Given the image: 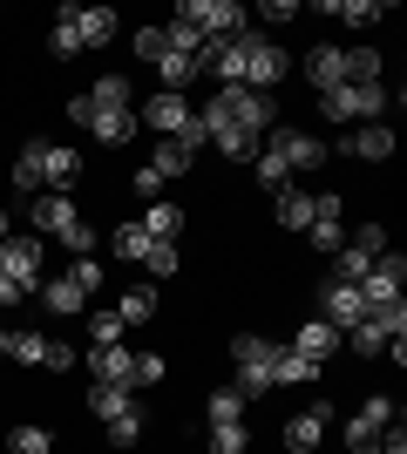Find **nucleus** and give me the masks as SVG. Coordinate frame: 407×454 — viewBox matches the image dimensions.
Returning a JSON list of instances; mask_svg holds the SVG:
<instances>
[{
  "mask_svg": "<svg viewBox=\"0 0 407 454\" xmlns=\"http://www.w3.org/2000/svg\"><path fill=\"white\" fill-rule=\"evenodd\" d=\"M197 129H204V143H211V129H252V136H265V129H278V102L258 95V89H217L211 102L197 109Z\"/></svg>",
  "mask_w": 407,
  "mask_h": 454,
  "instance_id": "nucleus-1",
  "label": "nucleus"
},
{
  "mask_svg": "<svg viewBox=\"0 0 407 454\" xmlns=\"http://www.w3.org/2000/svg\"><path fill=\"white\" fill-rule=\"evenodd\" d=\"M286 82V48L278 41H265L252 27V35H238V89H258V95H271Z\"/></svg>",
  "mask_w": 407,
  "mask_h": 454,
  "instance_id": "nucleus-2",
  "label": "nucleus"
},
{
  "mask_svg": "<svg viewBox=\"0 0 407 454\" xmlns=\"http://www.w3.org/2000/svg\"><path fill=\"white\" fill-rule=\"evenodd\" d=\"M380 109H387V82H347V89L319 95L326 122H380Z\"/></svg>",
  "mask_w": 407,
  "mask_h": 454,
  "instance_id": "nucleus-3",
  "label": "nucleus"
},
{
  "mask_svg": "<svg viewBox=\"0 0 407 454\" xmlns=\"http://www.w3.org/2000/svg\"><path fill=\"white\" fill-rule=\"evenodd\" d=\"M271 360H278V346L258 340V333H238L231 340V366H238V394L245 400L271 394Z\"/></svg>",
  "mask_w": 407,
  "mask_h": 454,
  "instance_id": "nucleus-4",
  "label": "nucleus"
},
{
  "mask_svg": "<svg viewBox=\"0 0 407 454\" xmlns=\"http://www.w3.org/2000/svg\"><path fill=\"white\" fill-rule=\"evenodd\" d=\"M176 20H191L197 35H217V41L252 35V14H245L238 0H184V7H176Z\"/></svg>",
  "mask_w": 407,
  "mask_h": 454,
  "instance_id": "nucleus-5",
  "label": "nucleus"
},
{
  "mask_svg": "<svg viewBox=\"0 0 407 454\" xmlns=\"http://www.w3.org/2000/svg\"><path fill=\"white\" fill-rule=\"evenodd\" d=\"M143 122L150 129H163V143H184V150H204V129H197V109L184 102V95H156L150 109H143Z\"/></svg>",
  "mask_w": 407,
  "mask_h": 454,
  "instance_id": "nucleus-6",
  "label": "nucleus"
},
{
  "mask_svg": "<svg viewBox=\"0 0 407 454\" xmlns=\"http://www.w3.org/2000/svg\"><path fill=\"white\" fill-rule=\"evenodd\" d=\"M258 150H271L278 156V163H286V170H326V143H319V136L312 129H292V122H278V129H265V143H258Z\"/></svg>",
  "mask_w": 407,
  "mask_h": 454,
  "instance_id": "nucleus-7",
  "label": "nucleus"
},
{
  "mask_svg": "<svg viewBox=\"0 0 407 454\" xmlns=\"http://www.w3.org/2000/svg\"><path fill=\"white\" fill-rule=\"evenodd\" d=\"M394 427V400L387 394H373L360 400V414L347 420V454H380V434Z\"/></svg>",
  "mask_w": 407,
  "mask_h": 454,
  "instance_id": "nucleus-8",
  "label": "nucleus"
},
{
  "mask_svg": "<svg viewBox=\"0 0 407 454\" xmlns=\"http://www.w3.org/2000/svg\"><path fill=\"white\" fill-rule=\"evenodd\" d=\"M380 251H387V231H380V224H360V231L347 238V245L333 251V258H340V278H347V285H360V278L373 271V258H380Z\"/></svg>",
  "mask_w": 407,
  "mask_h": 454,
  "instance_id": "nucleus-9",
  "label": "nucleus"
},
{
  "mask_svg": "<svg viewBox=\"0 0 407 454\" xmlns=\"http://www.w3.org/2000/svg\"><path fill=\"white\" fill-rule=\"evenodd\" d=\"M319 319H326L333 333H353V325L367 319V299H360V285H347V278L319 285Z\"/></svg>",
  "mask_w": 407,
  "mask_h": 454,
  "instance_id": "nucleus-10",
  "label": "nucleus"
},
{
  "mask_svg": "<svg viewBox=\"0 0 407 454\" xmlns=\"http://www.w3.org/2000/svg\"><path fill=\"white\" fill-rule=\"evenodd\" d=\"M401 278H407V258H401V251H380L373 271L360 278V299H367V305H394V299H401Z\"/></svg>",
  "mask_w": 407,
  "mask_h": 454,
  "instance_id": "nucleus-11",
  "label": "nucleus"
},
{
  "mask_svg": "<svg viewBox=\"0 0 407 454\" xmlns=\"http://www.w3.org/2000/svg\"><path fill=\"white\" fill-rule=\"evenodd\" d=\"M0 271L35 292V278H41V238H0Z\"/></svg>",
  "mask_w": 407,
  "mask_h": 454,
  "instance_id": "nucleus-12",
  "label": "nucleus"
},
{
  "mask_svg": "<svg viewBox=\"0 0 407 454\" xmlns=\"http://www.w3.org/2000/svg\"><path fill=\"white\" fill-rule=\"evenodd\" d=\"M326 427H333V400H312L306 414H292V420H286V448H292V454H312Z\"/></svg>",
  "mask_w": 407,
  "mask_h": 454,
  "instance_id": "nucleus-13",
  "label": "nucleus"
},
{
  "mask_svg": "<svg viewBox=\"0 0 407 454\" xmlns=\"http://www.w3.org/2000/svg\"><path fill=\"white\" fill-rule=\"evenodd\" d=\"M89 373H96L102 387L136 394V353H129V346H96V353H89Z\"/></svg>",
  "mask_w": 407,
  "mask_h": 454,
  "instance_id": "nucleus-14",
  "label": "nucleus"
},
{
  "mask_svg": "<svg viewBox=\"0 0 407 454\" xmlns=\"http://www.w3.org/2000/svg\"><path fill=\"white\" fill-rule=\"evenodd\" d=\"M82 224V210L61 197V190H48V197H35V231H48V238H68V231Z\"/></svg>",
  "mask_w": 407,
  "mask_h": 454,
  "instance_id": "nucleus-15",
  "label": "nucleus"
},
{
  "mask_svg": "<svg viewBox=\"0 0 407 454\" xmlns=\"http://www.w3.org/2000/svg\"><path fill=\"white\" fill-rule=\"evenodd\" d=\"M292 353L319 366V360H333V353H340V333H333L326 319H306V325H299V333H292Z\"/></svg>",
  "mask_w": 407,
  "mask_h": 454,
  "instance_id": "nucleus-16",
  "label": "nucleus"
},
{
  "mask_svg": "<svg viewBox=\"0 0 407 454\" xmlns=\"http://www.w3.org/2000/svg\"><path fill=\"white\" fill-rule=\"evenodd\" d=\"M340 150H347V156H360V163H387V156H394V129H380V122H367V129L340 136Z\"/></svg>",
  "mask_w": 407,
  "mask_h": 454,
  "instance_id": "nucleus-17",
  "label": "nucleus"
},
{
  "mask_svg": "<svg viewBox=\"0 0 407 454\" xmlns=\"http://www.w3.org/2000/svg\"><path fill=\"white\" fill-rule=\"evenodd\" d=\"M306 75H312V89L326 95V89H347V55L340 48H312L306 55Z\"/></svg>",
  "mask_w": 407,
  "mask_h": 454,
  "instance_id": "nucleus-18",
  "label": "nucleus"
},
{
  "mask_svg": "<svg viewBox=\"0 0 407 454\" xmlns=\"http://www.w3.org/2000/svg\"><path fill=\"white\" fill-rule=\"evenodd\" d=\"M116 7H75V35H82V48H102V41H116Z\"/></svg>",
  "mask_w": 407,
  "mask_h": 454,
  "instance_id": "nucleus-19",
  "label": "nucleus"
},
{
  "mask_svg": "<svg viewBox=\"0 0 407 454\" xmlns=\"http://www.w3.org/2000/svg\"><path fill=\"white\" fill-rule=\"evenodd\" d=\"M75 176H82V156H75V150H61V143H41V184L68 190Z\"/></svg>",
  "mask_w": 407,
  "mask_h": 454,
  "instance_id": "nucleus-20",
  "label": "nucleus"
},
{
  "mask_svg": "<svg viewBox=\"0 0 407 454\" xmlns=\"http://www.w3.org/2000/svg\"><path fill=\"white\" fill-rule=\"evenodd\" d=\"M312 380H319V366L299 360L292 346H278V360H271V387H312Z\"/></svg>",
  "mask_w": 407,
  "mask_h": 454,
  "instance_id": "nucleus-21",
  "label": "nucleus"
},
{
  "mask_svg": "<svg viewBox=\"0 0 407 454\" xmlns=\"http://www.w3.org/2000/svg\"><path fill=\"white\" fill-rule=\"evenodd\" d=\"M156 75H163V95H184L197 75H204V68H197V55H176V48H170V55L156 61Z\"/></svg>",
  "mask_w": 407,
  "mask_h": 454,
  "instance_id": "nucleus-22",
  "label": "nucleus"
},
{
  "mask_svg": "<svg viewBox=\"0 0 407 454\" xmlns=\"http://www.w3.org/2000/svg\"><path fill=\"white\" fill-rule=\"evenodd\" d=\"M89 102H96L102 115H129V75H96Z\"/></svg>",
  "mask_w": 407,
  "mask_h": 454,
  "instance_id": "nucleus-23",
  "label": "nucleus"
},
{
  "mask_svg": "<svg viewBox=\"0 0 407 454\" xmlns=\"http://www.w3.org/2000/svg\"><path fill=\"white\" fill-rule=\"evenodd\" d=\"M41 305H48L55 319H75L82 305H89V292H75L68 278H48V285H41Z\"/></svg>",
  "mask_w": 407,
  "mask_h": 454,
  "instance_id": "nucleus-24",
  "label": "nucleus"
},
{
  "mask_svg": "<svg viewBox=\"0 0 407 454\" xmlns=\"http://www.w3.org/2000/svg\"><path fill=\"white\" fill-rule=\"evenodd\" d=\"M278 224L286 231H312V190H278Z\"/></svg>",
  "mask_w": 407,
  "mask_h": 454,
  "instance_id": "nucleus-25",
  "label": "nucleus"
},
{
  "mask_svg": "<svg viewBox=\"0 0 407 454\" xmlns=\"http://www.w3.org/2000/svg\"><path fill=\"white\" fill-rule=\"evenodd\" d=\"M326 14H333V20H347V27H373V20H387L394 7H380V0H333Z\"/></svg>",
  "mask_w": 407,
  "mask_h": 454,
  "instance_id": "nucleus-26",
  "label": "nucleus"
},
{
  "mask_svg": "<svg viewBox=\"0 0 407 454\" xmlns=\"http://www.w3.org/2000/svg\"><path fill=\"white\" fill-rule=\"evenodd\" d=\"M116 319H122V325L156 319V285H129V292H122V305H116Z\"/></svg>",
  "mask_w": 407,
  "mask_h": 454,
  "instance_id": "nucleus-27",
  "label": "nucleus"
},
{
  "mask_svg": "<svg viewBox=\"0 0 407 454\" xmlns=\"http://www.w3.org/2000/svg\"><path fill=\"white\" fill-rule=\"evenodd\" d=\"M143 231H150V245H176V231H184V210H176V204H150Z\"/></svg>",
  "mask_w": 407,
  "mask_h": 454,
  "instance_id": "nucleus-28",
  "label": "nucleus"
},
{
  "mask_svg": "<svg viewBox=\"0 0 407 454\" xmlns=\"http://www.w3.org/2000/svg\"><path fill=\"white\" fill-rule=\"evenodd\" d=\"M48 346H55V340H41V333H7V360H20V366H48Z\"/></svg>",
  "mask_w": 407,
  "mask_h": 454,
  "instance_id": "nucleus-29",
  "label": "nucleus"
},
{
  "mask_svg": "<svg viewBox=\"0 0 407 454\" xmlns=\"http://www.w3.org/2000/svg\"><path fill=\"white\" fill-rule=\"evenodd\" d=\"M211 143H217V150H224V156H231V163H252L265 136H252V129H211Z\"/></svg>",
  "mask_w": 407,
  "mask_h": 454,
  "instance_id": "nucleus-30",
  "label": "nucleus"
},
{
  "mask_svg": "<svg viewBox=\"0 0 407 454\" xmlns=\"http://www.w3.org/2000/svg\"><path fill=\"white\" fill-rule=\"evenodd\" d=\"M204 414H211V427H224V420H245V394H238V387H217V394L204 400Z\"/></svg>",
  "mask_w": 407,
  "mask_h": 454,
  "instance_id": "nucleus-31",
  "label": "nucleus"
},
{
  "mask_svg": "<svg viewBox=\"0 0 407 454\" xmlns=\"http://www.w3.org/2000/svg\"><path fill=\"white\" fill-rule=\"evenodd\" d=\"M102 427H109V441H116V448H136V441H143V407H122V414L102 420Z\"/></svg>",
  "mask_w": 407,
  "mask_h": 454,
  "instance_id": "nucleus-32",
  "label": "nucleus"
},
{
  "mask_svg": "<svg viewBox=\"0 0 407 454\" xmlns=\"http://www.w3.org/2000/svg\"><path fill=\"white\" fill-rule=\"evenodd\" d=\"M89 407H96V420H116L122 407H136V400L122 394V387H102V380H96V387H89Z\"/></svg>",
  "mask_w": 407,
  "mask_h": 454,
  "instance_id": "nucleus-33",
  "label": "nucleus"
},
{
  "mask_svg": "<svg viewBox=\"0 0 407 454\" xmlns=\"http://www.w3.org/2000/svg\"><path fill=\"white\" fill-rule=\"evenodd\" d=\"M48 48H55L61 61H68V55H82V35H75V7H61V20H55V35H48Z\"/></svg>",
  "mask_w": 407,
  "mask_h": 454,
  "instance_id": "nucleus-34",
  "label": "nucleus"
},
{
  "mask_svg": "<svg viewBox=\"0 0 407 454\" xmlns=\"http://www.w3.org/2000/svg\"><path fill=\"white\" fill-rule=\"evenodd\" d=\"M150 170L163 176V184H170V176H184V170H191V150H184V143H163V150L150 156Z\"/></svg>",
  "mask_w": 407,
  "mask_h": 454,
  "instance_id": "nucleus-35",
  "label": "nucleus"
},
{
  "mask_svg": "<svg viewBox=\"0 0 407 454\" xmlns=\"http://www.w3.org/2000/svg\"><path fill=\"white\" fill-rule=\"evenodd\" d=\"M109 245H116V258H136V265H143V258H150V231H143V224H122Z\"/></svg>",
  "mask_w": 407,
  "mask_h": 454,
  "instance_id": "nucleus-36",
  "label": "nucleus"
},
{
  "mask_svg": "<svg viewBox=\"0 0 407 454\" xmlns=\"http://www.w3.org/2000/svg\"><path fill=\"white\" fill-rule=\"evenodd\" d=\"M245 448H252L245 420H224V427H211V454H245Z\"/></svg>",
  "mask_w": 407,
  "mask_h": 454,
  "instance_id": "nucleus-37",
  "label": "nucleus"
},
{
  "mask_svg": "<svg viewBox=\"0 0 407 454\" xmlns=\"http://www.w3.org/2000/svg\"><path fill=\"white\" fill-rule=\"evenodd\" d=\"M14 190H41V136L20 150V163H14Z\"/></svg>",
  "mask_w": 407,
  "mask_h": 454,
  "instance_id": "nucleus-38",
  "label": "nucleus"
},
{
  "mask_svg": "<svg viewBox=\"0 0 407 454\" xmlns=\"http://www.w3.org/2000/svg\"><path fill=\"white\" fill-rule=\"evenodd\" d=\"M347 346H353V353H367V360H373V353H387V333H380V325H373V319H360V325H353V333H347Z\"/></svg>",
  "mask_w": 407,
  "mask_h": 454,
  "instance_id": "nucleus-39",
  "label": "nucleus"
},
{
  "mask_svg": "<svg viewBox=\"0 0 407 454\" xmlns=\"http://www.w3.org/2000/svg\"><path fill=\"white\" fill-rule=\"evenodd\" d=\"M89 129H96V143H122V136L136 129V109H129V115H102V109H96V122H89Z\"/></svg>",
  "mask_w": 407,
  "mask_h": 454,
  "instance_id": "nucleus-40",
  "label": "nucleus"
},
{
  "mask_svg": "<svg viewBox=\"0 0 407 454\" xmlns=\"http://www.w3.org/2000/svg\"><path fill=\"white\" fill-rule=\"evenodd\" d=\"M347 82H380V55H373V48H353L347 55Z\"/></svg>",
  "mask_w": 407,
  "mask_h": 454,
  "instance_id": "nucleus-41",
  "label": "nucleus"
},
{
  "mask_svg": "<svg viewBox=\"0 0 407 454\" xmlns=\"http://www.w3.org/2000/svg\"><path fill=\"white\" fill-rule=\"evenodd\" d=\"M7 448H14V454H48L55 441H48V427H14V434H7Z\"/></svg>",
  "mask_w": 407,
  "mask_h": 454,
  "instance_id": "nucleus-42",
  "label": "nucleus"
},
{
  "mask_svg": "<svg viewBox=\"0 0 407 454\" xmlns=\"http://www.w3.org/2000/svg\"><path fill=\"white\" fill-rule=\"evenodd\" d=\"M306 238H312V251H340V245H347V238H340V217H312Z\"/></svg>",
  "mask_w": 407,
  "mask_h": 454,
  "instance_id": "nucleus-43",
  "label": "nucleus"
},
{
  "mask_svg": "<svg viewBox=\"0 0 407 454\" xmlns=\"http://www.w3.org/2000/svg\"><path fill=\"white\" fill-rule=\"evenodd\" d=\"M89 340H96V346H116L122 340V319H116V312H96V319H89Z\"/></svg>",
  "mask_w": 407,
  "mask_h": 454,
  "instance_id": "nucleus-44",
  "label": "nucleus"
},
{
  "mask_svg": "<svg viewBox=\"0 0 407 454\" xmlns=\"http://www.w3.org/2000/svg\"><path fill=\"white\" fill-rule=\"evenodd\" d=\"M136 55H143V61H163V55H170L163 27H143V35H136Z\"/></svg>",
  "mask_w": 407,
  "mask_h": 454,
  "instance_id": "nucleus-45",
  "label": "nucleus"
},
{
  "mask_svg": "<svg viewBox=\"0 0 407 454\" xmlns=\"http://www.w3.org/2000/svg\"><path fill=\"white\" fill-rule=\"evenodd\" d=\"M143 265H150V278H170V271H176V245H150Z\"/></svg>",
  "mask_w": 407,
  "mask_h": 454,
  "instance_id": "nucleus-46",
  "label": "nucleus"
},
{
  "mask_svg": "<svg viewBox=\"0 0 407 454\" xmlns=\"http://www.w3.org/2000/svg\"><path fill=\"white\" fill-rule=\"evenodd\" d=\"M156 380H163V360H156V353H136V394L156 387Z\"/></svg>",
  "mask_w": 407,
  "mask_h": 454,
  "instance_id": "nucleus-47",
  "label": "nucleus"
},
{
  "mask_svg": "<svg viewBox=\"0 0 407 454\" xmlns=\"http://www.w3.org/2000/svg\"><path fill=\"white\" fill-rule=\"evenodd\" d=\"M68 122H75V129H89V122H96V102H89V95H68Z\"/></svg>",
  "mask_w": 407,
  "mask_h": 454,
  "instance_id": "nucleus-48",
  "label": "nucleus"
},
{
  "mask_svg": "<svg viewBox=\"0 0 407 454\" xmlns=\"http://www.w3.org/2000/svg\"><path fill=\"white\" fill-rule=\"evenodd\" d=\"M61 245L75 251V258H89V251H96V231H89V224H75V231H68V238H61Z\"/></svg>",
  "mask_w": 407,
  "mask_h": 454,
  "instance_id": "nucleus-49",
  "label": "nucleus"
},
{
  "mask_svg": "<svg viewBox=\"0 0 407 454\" xmlns=\"http://www.w3.org/2000/svg\"><path fill=\"white\" fill-rule=\"evenodd\" d=\"M380 454H407V427H401V420H394L387 434H380Z\"/></svg>",
  "mask_w": 407,
  "mask_h": 454,
  "instance_id": "nucleus-50",
  "label": "nucleus"
},
{
  "mask_svg": "<svg viewBox=\"0 0 407 454\" xmlns=\"http://www.w3.org/2000/svg\"><path fill=\"white\" fill-rule=\"evenodd\" d=\"M75 366V346H48V373H68Z\"/></svg>",
  "mask_w": 407,
  "mask_h": 454,
  "instance_id": "nucleus-51",
  "label": "nucleus"
},
{
  "mask_svg": "<svg viewBox=\"0 0 407 454\" xmlns=\"http://www.w3.org/2000/svg\"><path fill=\"white\" fill-rule=\"evenodd\" d=\"M20 299H27V285H14L7 271H0V312H7V305H20Z\"/></svg>",
  "mask_w": 407,
  "mask_h": 454,
  "instance_id": "nucleus-52",
  "label": "nucleus"
},
{
  "mask_svg": "<svg viewBox=\"0 0 407 454\" xmlns=\"http://www.w3.org/2000/svg\"><path fill=\"white\" fill-rule=\"evenodd\" d=\"M129 190H143V197H156V190H163V176H156L150 163H143V170H136V184H129Z\"/></svg>",
  "mask_w": 407,
  "mask_h": 454,
  "instance_id": "nucleus-53",
  "label": "nucleus"
},
{
  "mask_svg": "<svg viewBox=\"0 0 407 454\" xmlns=\"http://www.w3.org/2000/svg\"><path fill=\"white\" fill-rule=\"evenodd\" d=\"M0 238H7V210H0Z\"/></svg>",
  "mask_w": 407,
  "mask_h": 454,
  "instance_id": "nucleus-54",
  "label": "nucleus"
},
{
  "mask_svg": "<svg viewBox=\"0 0 407 454\" xmlns=\"http://www.w3.org/2000/svg\"><path fill=\"white\" fill-rule=\"evenodd\" d=\"M0 333H7V312H0Z\"/></svg>",
  "mask_w": 407,
  "mask_h": 454,
  "instance_id": "nucleus-55",
  "label": "nucleus"
}]
</instances>
